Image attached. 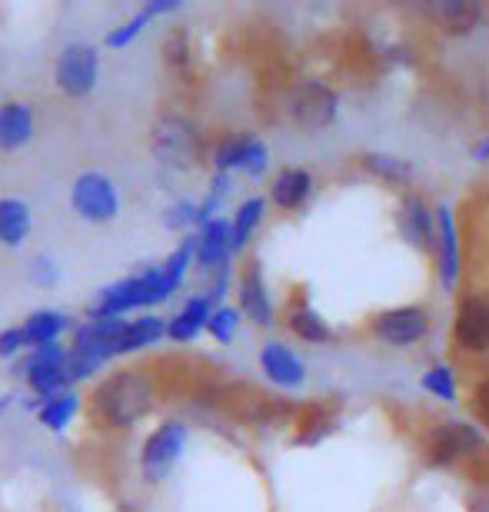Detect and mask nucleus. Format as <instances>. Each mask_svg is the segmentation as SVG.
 <instances>
[{
  "mask_svg": "<svg viewBox=\"0 0 489 512\" xmlns=\"http://www.w3.org/2000/svg\"><path fill=\"white\" fill-rule=\"evenodd\" d=\"M190 266H193V233L183 237L163 263L147 266V270H137L124 276V280L104 286L87 303V320H127L130 313L167 303L183 286V280H187Z\"/></svg>",
  "mask_w": 489,
  "mask_h": 512,
  "instance_id": "nucleus-1",
  "label": "nucleus"
},
{
  "mask_svg": "<svg viewBox=\"0 0 489 512\" xmlns=\"http://www.w3.org/2000/svg\"><path fill=\"white\" fill-rule=\"evenodd\" d=\"M157 403V386L144 370H117L90 393V416L104 429H130Z\"/></svg>",
  "mask_w": 489,
  "mask_h": 512,
  "instance_id": "nucleus-2",
  "label": "nucleus"
},
{
  "mask_svg": "<svg viewBox=\"0 0 489 512\" xmlns=\"http://www.w3.org/2000/svg\"><path fill=\"white\" fill-rule=\"evenodd\" d=\"M200 130L180 114H160L150 127V153L167 170H193L200 163Z\"/></svg>",
  "mask_w": 489,
  "mask_h": 512,
  "instance_id": "nucleus-3",
  "label": "nucleus"
},
{
  "mask_svg": "<svg viewBox=\"0 0 489 512\" xmlns=\"http://www.w3.org/2000/svg\"><path fill=\"white\" fill-rule=\"evenodd\" d=\"M70 210L90 227H107L120 217V190L100 170H84L70 183Z\"/></svg>",
  "mask_w": 489,
  "mask_h": 512,
  "instance_id": "nucleus-4",
  "label": "nucleus"
},
{
  "mask_svg": "<svg viewBox=\"0 0 489 512\" xmlns=\"http://www.w3.org/2000/svg\"><path fill=\"white\" fill-rule=\"evenodd\" d=\"M187 439L190 429L183 419H163L140 446V476H144V483H160V479L170 476V469L180 463L183 449H187Z\"/></svg>",
  "mask_w": 489,
  "mask_h": 512,
  "instance_id": "nucleus-5",
  "label": "nucleus"
},
{
  "mask_svg": "<svg viewBox=\"0 0 489 512\" xmlns=\"http://www.w3.org/2000/svg\"><path fill=\"white\" fill-rule=\"evenodd\" d=\"M100 77V50L84 40H74L57 54L54 64V84L64 97L70 100H84L94 94Z\"/></svg>",
  "mask_w": 489,
  "mask_h": 512,
  "instance_id": "nucleus-6",
  "label": "nucleus"
},
{
  "mask_svg": "<svg viewBox=\"0 0 489 512\" xmlns=\"http://www.w3.org/2000/svg\"><path fill=\"white\" fill-rule=\"evenodd\" d=\"M213 167L217 173H247V177H263L270 167V150L267 143L253 133H230L213 147Z\"/></svg>",
  "mask_w": 489,
  "mask_h": 512,
  "instance_id": "nucleus-7",
  "label": "nucleus"
},
{
  "mask_svg": "<svg viewBox=\"0 0 489 512\" xmlns=\"http://www.w3.org/2000/svg\"><path fill=\"white\" fill-rule=\"evenodd\" d=\"M340 114V100L320 80H303L290 90V117L303 130H326Z\"/></svg>",
  "mask_w": 489,
  "mask_h": 512,
  "instance_id": "nucleus-8",
  "label": "nucleus"
},
{
  "mask_svg": "<svg viewBox=\"0 0 489 512\" xmlns=\"http://www.w3.org/2000/svg\"><path fill=\"white\" fill-rule=\"evenodd\" d=\"M480 449H483V436L470 423H443L426 439V456H430L433 466H450L453 459L473 456Z\"/></svg>",
  "mask_w": 489,
  "mask_h": 512,
  "instance_id": "nucleus-9",
  "label": "nucleus"
},
{
  "mask_svg": "<svg viewBox=\"0 0 489 512\" xmlns=\"http://www.w3.org/2000/svg\"><path fill=\"white\" fill-rule=\"evenodd\" d=\"M426 330H430V320H426L423 306H393V310H383L373 320V333L390 346L420 343Z\"/></svg>",
  "mask_w": 489,
  "mask_h": 512,
  "instance_id": "nucleus-10",
  "label": "nucleus"
},
{
  "mask_svg": "<svg viewBox=\"0 0 489 512\" xmlns=\"http://www.w3.org/2000/svg\"><path fill=\"white\" fill-rule=\"evenodd\" d=\"M233 247H230V220L227 217H213L210 223L193 233V263L203 273H217L223 266H230Z\"/></svg>",
  "mask_w": 489,
  "mask_h": 512,
  "instance_id": "nucleus-11",
  "label": "nucleus"
},
{
  "mask_svg": "<svg viewBox=\"0 0 489 512\" xmlns=\"http://www.w3.org/2000/svg\"><path fill=\"white\" fill-rule=\"evenodd\" d=\"M453 340L456 346H463L470 353L489 350V300H483V296H466V300H460L453 320Z\"/></svg>",
  "mask_w": 489,
  "mask_h": 512,
  "instance_id": "nucleus-12",
  "label": "nucleus"
},
{
  "mask_svg": "<svg viewBox=\"0 0 489 512\" xmlns=\"http://www.w3.org/2000/svg\"><path fill=\"white\" fill-rule=\"evenodd\" d=\"M433 253L440 260V276H443V286L453 290L456 280H460V233H456V220H453V210L450 207H436L433 210Z\"/></svg>",
  "mask_w": 489,
  "mask_h": 512,
  "instance_id": "nucleus-13",
  "label": "nucleus"
},
{
  "mask_svg": "<svg viewBox=\"0 0 489 512\" xmlns=\"http://www.w3.org/2000/svg\"><path fill=\"white\" fill-rule=\"evenodd\" d=\"M260 370L273 386H280V389H300L307 383V363L280 340H270L260 346Z\"/></svg>",
  "mask_w": 489,
  "mask_h": 512,
  "instance_id": "nucleus-14",
  "label": "nucleus"
},
{
  "mask_svg": "<svg viewBox=\"0 0 489 512\" xmlns=\"http://www.w3.org/2000/svg\"><path fill=\"white\" fill-rule=\"evenodd\" d=\"M237 300H240V316H247V320H253L257 326H273L277 323V313H273V300H270V290H267V280H263L260 266L250 263L247 270L240 273L237 280Z\"/></svg>",
  "mask_w": 489,
  "mask_h": 512,
  "instance_id": "nucleus-15",
  "label": "nucleus"
},
{
  "mask_svg": "<svg viewBox=\"0 0 489 512\" xmlns=\"http://www.w3.org/2000/svg\"><path fill=\"white\" fill-rule=\"evenodd\" d=\"M37 133L34 107L27 100H0V153L24 150Z\"/></svg>",
  "mask_w": 489,
  "mask_h": 512,
  "instance_id": "nucleus-16",
  "label": "nucleus"
},
{
  "mask_svg": "<svg viewBox=\"0 0 489 512\" xmlns=\"http://www.w3.org/2000/svg\"><path fill=\"white\" fill-rule=\"evenodd\" d=\"M177 10H183L180 0H147V4L140 7L134 17H127L124 24H117V27H110V30H107L104 47H107V50H124V47H130L140 34H144V30H147L150 24H154L157 17L177 14Z\"/></svg>",
  "mask_w": 489,
  "mask_h": 512,
  "instance_id": "nucleus-17",
  "label": "nucleus"
},
{
  "mask_svg": "<svg viewBox=\"0 0 489 512\" xmlns=\"http://www.w3.org/2000/svg\"><path fill=\"white\" fill-rule=\"evenodd\" d=\"M217 306L210 303L207 293H193L187 296V303L180 306V313H173L167 320V340L173 343H193L200 333H207V320Z\"/></svg>",
  "mask_w": 489,
  "mask_h": 512,
  "instance_id": "nucleus-18",
  "label": "nucleus"
},
{
  "mask_svg": "<svg viewBox=\"0 0 489 512\" xmlns=\"http://www.w3.org/2000/svg\"><path fill=\"white\" fill-rule=\"evenodd\" d=\"M74 330V320L64 310H54V306H44V310L27 313V320L20 323V333H24L27 350L34 346H47V343H64V333Z\"/></svg>",
  "mask_w": 489,
  "mask_h": 512,
  "instance_id": "nucleus-19",
  "label": "nucleus"
},
{
  "mask_svg": "<svg viewBox=\"0 0 489 512\" xmlns=\"http://www.w3.org/2000/svg\"><path fill=\"white\" fill-rule=\"evenodd\" d=\"M34 233V210L20 197H0V247L20 250Z\"/></svg>",
  "mask_w": 489,
  "mask_h": 512,
  "instance_id": "nucleus-20",
  "label": "nucleus"
},
{
  "mask_svg": "<svg viewBox=\"0 0 489 512\" xmlns=\"http://www.w3.org/2000/svg\"><path fill=\"white\" fill-rule=\"evenodd\" d=\"M313 197V173L303 167H287L280 170L270 183V200L280 210H300L307 207V200Z\"/></svg>",
  "mask_w": 489,
  "mask_h": 512,
  "instance_id": "nucleus-21",
  "label": "nucleus"
},
{
  "mask_svg": "<svg viewBox=\"0 0 489 512\" xmlns=\"http://www.w3.org/2000/svg\"><path fill=\"white\" fill-rule=\"evenodd\" d=\"M167 336V320H160L157 313H140L134 320H127V330L117 343V360L120 356H134L147 346L160 343Z\"/></svg>",
  "mask_w": 489,
  "mask_h": 512,
  "instance_id": "nucleus-22",
  "label": "nucleus"
},
{
  "mask_svg": "<svg viewBox=\"0 0 489 512\" xmlns=\"http://www.w3.org/2000/svg\"><path fill=\"white\" fill-rule=\"evenodd\" d=\"M400 230L403 237L420 250H433V210L420 197H406L400 207Z\"/></svg>",
  "mask_w": 489,
  "mask_h": 512,
  "instance_id": "nucleus-23",
  "label": "nucleus"
},
{
  "mask_svg": "<svg viewBox=\"0 0 489 512\" xmlns=\"http://www.w3.org/2000/svg\"><path fill=\"white\" fill-rule=\"evenodd\" d=\"M80 409H84V399H80L77 389H67V393L44 399L34 416L47 433H64V429L80 416Z\"/></svg>",
  "mask_w": 489,
  "mask_h": 512,
  "instance_id": "nucleus-24",
  "label": "nucleus"
},
{
  "mask_svg": "<svg viewBox=\"0 0 489 512\" xmlns=\"http://www.w3.org/2000/svg\"><path fill=\"white\" fill-rule=\"evenodd\" d=\"M263 217H267V200H263V197H250V200L240 203L237 213H233V220H230V247H233V253L247 250V243L253 240V233H257Z\"/></svg>",
  "mask_w": 489,
  "mask_h": 512,
  "instance_id": "nucleus-25",
  "label": "nucleus"
},
{
  "mask_svg": "<svg viewBox=\"0 0 489 512\" xmlns=\"http://www.w3.org/2000/svg\"><path fill=\"white\" fill-rule=\"evenodd\" d=\"M287 326H290V333L297 336V340H303V343H330V340H333L330 323H326L323 316H320L317 310H313L310 303L290 306Z\"/></svg>",
  "mask_w": 489,
  "mask_h": 512,
  "instance_id": "nucleus-26",
  "label": "nucleus"
},
{
  "mask_svg": "<svg viewBox=\"0 0 489 512\" xmlns=\"http://www.w3.org/2000/svg\"><path fill=\"white\" fill-rule=\"evenodd\" d=\"M430 14L436 20H443V27L453 30V34H470V30L480 24L483 7L473 4V0H446V4L430 7Z\"/></svg>",
  "mask_w": 489,
  "mask_h": 512,
  "instance_id": "nucleus-27",
  "label": "nucleus"
},
{
  "mask_svg": "<svg viewBox=\"0 0 489 512\" xmlns=\"http://www.w3.org/2000/svg\"><path fill=\"white\" fill-rule=\"evenodd\" d=\"M363 167L380 177L386 183H410L413 180V167L400 157H390V153H366L363 157Z\"/></svg>",
  "mask_w": 489,
  "mask_h": 512,
  "instance_id": "nucleus-28",
  "label": "nucleus"
},
{
  "mask_svg": "<svg viewBox=\"0 0 489 512\" xmlns=\"http://www.w3.org/2000/svg\"><path fill=\"white\" fill-rule=\"evenodd\" d=\"M163 227L173 230V233H190L200 227V210H197V200H177L170 203L167 213H163Z\"/></svg>",
  "mask_w": 489,
  "mask_h": 512,
  "instance_id": "nucleus-29",
  "label": "nucleus"
},
{
  "mask_svg": "<svg viewBox=\"0 0 489 512\" xmlns=\"http://www.w3.org/2000/svg\"><path fill=\"white\" fill-rule=\"evenodd\" d=\"M240 330V310L237 306H227V303H220L217 310L210 313V320H207V333L213 336L217 343H233V336H237Z\"/></svg>",
  "mask_w": 489,
  "mask_h": 512,
  "instance_id": "nucleus-30",
  "label": "nucleus"
},
{
  "mask_svg": "<svg viewBox=\"0 0 489 512\" xmlns=\"http://www.w3.org/2000/svg\"><path fill=\"white\" fill-rule=\"evenodd\" d=\"M423 389L436 399H443V403H456V380H453V370L446 363H436L426 370L423 376Z\"/></svg>",
  "mask_w": 489,
  "mask_h": 512,
  "instance_id": "nucleus-31",
  "label": "nucleus"
},
{
  "mask_svg": "<svg viewBox=\"0 0 489 512\" xmlns=\"http://www.w3.org/2000/svg\"><path fill=\"white\" fill-rule=\"evenodd\" d=\"M163 57H167V67L183 74L190 67V34L187 30H170L167 40H163Z\"/></svg>",
  "mask_w": 489,
  "mask_h": 512,
  "instance_id": "nucleus-32",
  "label": "nucleus"
},
{
  "mask_svg": "<svg viewBox=\"0 0 489 512\" xmlns=\"http://www.w3.org/2000/svg\"><path fill=\"white\" fill-rule=\"evenodd\" d=\"M27 273H30V283L40 286V290H54L60 283V263L50 253H37L27 266Z\"/></svg>",
  "mask_w": 489,
  "mask_h": 512,
  "instance_id": "nucleus-33",
  "label": "nucleus"
},
{
  "mask_svg": "<svg viewBox=\"0 0 489 512\" xmlns=\"http://www.w3.org/2000/svg\"><path fill=\"white\" fill-rule=\"evenodd\" d=\"M24 353H27V343H24V333H20V326H4V330H0V360H4V363H17Z\"/></svg>",
  "mask_w": 489,
  "mask_h": 512,
  "instance_id": "nucleus-34",
  "label": "nucleus"
},
{
  "mask_svg": "<svg viewBox=\"0 0 489 512\" xmlns=\"http://www.w3.org/2000/svg\"><path fill=\"white\" fill-rule=\"evenodd\" d=\"M473 409H476V416H480L483 423L489 426V380H483L480 386H476V393H473Z\"/></svg>",
  "mask_w": 489,
  "mask_h": 512,
  "instance_id": "nucleus-35",
  "label": "nucleus"
},
{
  "mask_svg": "<svg viewBox=\"0 0 489 512\" xmlns=\"http://www.w3.org/2000/svg\"><path fill=\"white\" fill-rule=\"evenodd\" d=\"M10 403H14V396H10V393H4V389H0V416L7 413V409H10Z\"/></svg>",
  "mask_w": 489,
  "mask_h": 512,
  "instance_id": "nucleus-36",
  "label": "nucleus"
},
{
  "mask_svg": "<svg viewBox=\"0 0 489 512\" xmlns=\"http://www.w3.org/2000/svg\"><path fill=\"white\" fill-rule=\"evenodd\" d=\"M476 160H489V140L476 147Z\"/></svg>",
  "mask_w": 489,
  "mask_h": 512,
  "instance_id": "nucleus-37",
  "label": "nucleus"
}]
</instances>
